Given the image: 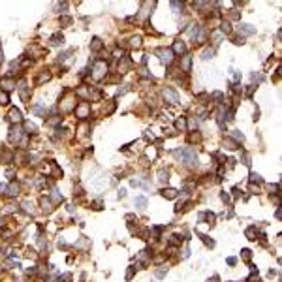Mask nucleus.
I'll list each match as a JSON object with an SVG mask.
<instances>
[{
	"label": "nucleus",
	"mask_w": 282,
	"mask_h": 282,
	"mask_svg": "<svg viewBox=\"0 0 282 282\" xmlns=\"http://www.w3.org/2000/svg\"><path fill=\"white\" fill-rule=\"evenodd\" d=\"M25 130H26V134H34L36 132V126L32 124V122H25Z\"/></svg>",
	"instance_id": "30"
},
{
	"label": "nucleus",
	"mask_w": 282,
	"mask_h": 282,
	"mask_svg": "<svg viewBox=\"0 0 282 282\" xmlns=\"http://www.w3.org/2000/svg\"><path fill=\"white\" fill-rule=\"evenodd\" d=\"M222 200H224L226 203H228V201H229V196H228V194H226V192H222Z\"/></svg>",
	"instance_id": "46"
},
{
	"label": "nucleus",
	"mask_w": 282,
	"mask_h": 282,
	"mask_svg": "<svg viewBox=\"0 0 282 282\" xmlns=\"http://www.w3.org/2000/svg\"><path fill=\"white\" fill-rule=\"evenodd\" d=\"M229 17H231V19H237V17H239V13H237V10H231V13H229Z\"/></svg>",
	"instance_id": "42"
},
{
	"label": "nucleus",
	"mask_w": 282,
	"mask_h": 282,
	"mask_svg": "<svg viewBox=\"0 0 282 282\" xmlns=\"http://www.w3.org/2000/svg\"><path fill=\"white\" fill-rule=\"evenodd\" d=\"M136 205H139V207L143 209V207H145V205H147V200H145V197H143V196L136 197Z\"/></svg>",
	"instance_id": "31"
},
{
	"label": "nucleus",
	"mask_w": 282,
	"mask_h": 282,
	"mask_svg": "<svg viewBox=\"0 0 282 282\" xmlns=\"http://www.w3.org/2000/svg\"><path fill=\"white\" fill-rule=\"evenodd\" d=\"M175 126H177V130H181V132H184V130H186V121H184V118H177V122H175Z\"/></svg>",
	"instance_id": "24"
},
{
	"label": "nucleus",
	"mask_w": 282,
	"mask_h": 282,
	"mask_svg": "<svg viewBox=\"0 0 282 282\" xmlns=\"http://www.w3.org/2000/svg\"><path fill=\"white\" fill-rule=\"evenodd\" d=\"M60 25H64V26L71 25V17H60Z\"/></svg>",
	"instance_id": "35"
},
{
	"label": "nucleus",
	"mask_w": 282,
	"mask_h": 282,
	"mask_svg": "<svg viewBox=\"0 0 282 282\" xmlns=\"http://www.w3.org/2000/svg\"><path fill=\"white\" fill-rule=\"evenodd\" d=\"M243 258L245 260H250V250H243Z\"/></svg>",
	"instance_id": "43"
},
{
	"label": "nucleus",
	"mask_w": 282,
	"mask_h": 282,
	"mask_svg": "<svg viewBox=\"0 0 282 282\" xmlns=\"http://www.w3.org/2000/svg\"><path fill=\"white\" fill-rule=\"evenodd\" d=\"M171 8L173 10H179V8H181L182 10V2H171Z\"/></svg>",
	"instance_id": "38"
},
{
	"label": "nucleus",
	"mask_w": 282,
	"mask_h": 282,
	"mask_svg": "<svg viewBox=\"0 0 282 282\" xmlns=\"http://www.w3.org/2000/svg\"><path fill=\"white\" fill-rule=\"evenodd\" d=\"M220 32H224V34H231V26H229V23H228V21L220 23Z\"/></svg>",
	"instance_id": "21"
},
{
	"label": "nucleus",
	"mask_w": 282,
	"mask_h": 282,
	"mask_svg": "<svg viewBox=\"0 0 282 282\" xmlns=\"http://www.w3.org/2000/svg\"><path fill=\"white\" fill-rule=\"evenodd\" d=\"M132 275H134V267H130L128 273H126V279H132Z\"/></svg>",
	"instance_id": "45"
},
{
	"label": "nucleus",
	"mask_w": 282,
	"mask_h": 282,
	"mask_svg": "<svg viewBox=\"0 0 282 282\" xmlns=\"http://www.w3.org/2000/svg\"><path fill=\"white\" fill-rule=\"evenodd\" d=\"M32 111H34L36 115H38V117H45V113H47V111H45V107H43V105H39V104L32 105Z\"/></svg>",
	"instance_id": "17"
},
{
	"label": "nucleus",
	"mask_w": 282,
	"mask_h": 282,
	"mask_svg": "<svg viewBox=\"0 0 282 282\" xmlns=\"http://www.w3.org/2000/svg\"><path fill=\"white\" fill-rule=\"evenodd\" d=\"M130 68H132V60H130L128 57H122L121 60H118V73H126Z\"/></svg>",
	"instance_id": "7"
},
{
	"label": "nucleus",
	"mask_w": 282,
	"mask_h": 282,
	"mask_svg": "<svg viewBox=\"0 0 282 282\" xmlns=\"http://www.w3.org/2000/svg\"><path fill=\"white\" fill-rule=\"evenodd\" d=\"M49 43L51 45H62V43H64V36L62 34H53L51 39H49Z\"/></svg>",
	"instance_id": "15"
},
{
	"label": "nucleus",
	"mask_w": 282,
	"mask_h": 282,
	"mask_svg": "<svg viewBox=\"0 0 282 282\" xmlns=\"http://www.w3.org/2000/svg\"><path fill=\"white\" fill-rule=\"evenodd\" d=\"M42 209H43V213H51V211H53V207H51V201H49V200H42Z\"/></svg>",
	"instance_id": "23"
},
{
	"label": "nucleus",
	"mask_w": 282,
	"mask_h": 282,
	"mask_svg": "<svg viewBox=\"0 0 282 282\" xmlns=\"http://www.w3.org/2000/svg\"><path fill=\"white\" fill-rule=\"evenodd\" d=\"M8 102H10V96H8V94L4 92V90H0V104H2V105H6Z\"/></svg>",
	"instance_id": "28"
},
{
	"label": "nucleus",
	"mask_w": 282,
	"mask_h": 282,
	"mask_svg": "<svg viewBox=\"0 0 282 282\" xmlns=\"http://www.w3.org/2000/svg\"><path fill=\"white\" fill-rule=\"evenodd\" d=\"M10 141L11 143H19V141H21V128H15V126H13V128L10 130Z\"/></svg>",
	"instance_id": "9"
},
{
	"label": "nucleus",
	"mask_w": 282,
	"mask_h": 282,
	"mask_svg": "<svg viewBox=\"0 0 282 282\" xmlns=\"http://www.w3.org/2000/svg\"><path fill=\"white\" fill-rule=\"evenodd\" d=\"M2 60H4V58H2V49H0V64H2Z\"/></svg>",
	"instance_id": "49"
},
{
	"label": "nucleus",
	"mask_w": 282,
	"mask_h": 282,
	"mask_svg": "<svg viewBox=\"0 0 282 282\" xmlns=\"http://www.w3.org/2000/svg\"><path fill=\"white\" fill-rule=\"evenodd\" d=\"M247 235H248V239H250V241H254V239H256V237H254V235H256L254 228H248V229H247Z\"/></svg>",
	"instance_id": "34"
},
{
	"label": "nucleus",
	"mask_w": 282,
	"mask_h": 282,
	"mask_svg": "<svg viewBox=\"0 0 282 282\" xmlns=\"http://www.w3.org/2000/svg\"><path fill=\"white\" fill-rule=\"evenodd\" d=\"M107 73V64L104 60H96L92 64V77L94 79H102Z\"/></svg>",
	"instance_id": "2"
},
{
	"label": "nucleus",
	"mask_w": 282,
	"mask_h": 282,
	"mask_svg": "<svg viewBox=\"0 0 282 282\" xmlns=\"http://www.w3.org/2000/svg\"><path fill=\"white\" fill-rule=\"evenodd\" d=\"M164 98H166V102H169V104H179L181 102V96H179V92L177 90H173V89H164Z\"/></svg>",
	"instance_id": "5"
},
{
	"label": "nucleus",
	"mask_w": 282,
	"mask_h": 282,
	"mask_svg": "<svg viewBox=\"0 0 282 282\" xmlns=\"http://www.w3.org/2000/svg\"><path fill=\"white\" fill-rule=\"evenodd\" d=\"M6 194H10V196H17V194H19V184H10Z\"/></svg>",
	"instance_id": "22"
},
{
	"label": "nucleus",
	"mask_w": 282,
	"mask_h": 282,
	"mask_svg": "<svg viewBox=\"0 0 282 282\" xmlns=\"http://www.w3.org/2000/svg\"><path fill=\"white\" fill-rule=\"evenodd\" d=\"M8 118H10L11 122H21V121H23L21 111H19V109H11V111H10V117H8Z\"/></svg>",
	"instance_id": "14"
},
{
	"label": "nucleus",
	"mask_w": 282,
	"mask_h": 282,
	"mask_svg": "<svg viewBox=\"0 0 282 282\" xmlns=\"http://www.w3.org/2000/svg\"><path fill=\"white\" fill-rule=\"evenodd\" d=\"M77 94H79V96H83V98H90V92H89V89H87L85 85H81L77 89Z\"/></svg>",
	"instance_id": "20"
},
{
	"label": "nucleus",
	"mask_w": 282,
	"mask_h": 282,
	"mask_svg": "<svg viewBox=\"0 0 282 282\" xmlns=\"http://www.w3.org/2000/svg\"><path fill=\"white\" fill-rule=\"evenodd\" d=\"M190 68H192V57H190V55H182L181 62H179V70H182L184 73H188Z\"/></svg>",
	"instance_id": "6"
},
{
	"label": "nucleus",
	"mask_w": 282,
	"mask_h": 282,
	"mask_svg": "<svg viewBox=\"0 0 282 282\" xmlns=\"http://www.w3.org/2000/svg\"><path fill=\"white\" fill-rule=\"evenodd\" d=\"M254 89H256V87H254V85H250V87H248V89H247V96H252Z\"/></svg>",
	"instance_id": "41"
},
{
	"label": "nucleus",
	"mask_w": 282,
	"mask_h": 282,
	"mask_svg": "<svg viewBox=\"0 0 282 282\" xmlns=\"http://www.w3.org/2000/svg\"><path fill=\"white\" fill-rule=\"evenodd\" d=\"M130 45H132V47H139V45H141V38H139V36H134V38H130Z\"/></svg>",
	"instance_id": "26"
},
{
	"label": "nucleus",
	"mask_w": 282,
	"mask_h": 282,
	"mask_svg": "<svg viewBox=\"0 0 282 282\" xmlns=\"http://www.w3.org/2000/svg\"><path fill=\"white\" fill-rule=\"evenodd\" d=\"M173 55H184L186 53V45H184V42H175L173 43Z\"/></svg>",
	"instance_id": "10"
},
{
	"label": "nucleus",
	"mask_w": 282,
	"mask_h": 282,
	"mask_svg": "<svg viewBox=\"0 0 282 282\" xmlns=\"http://www.w3.org/2000/svg\"><path fill=\"white\" fill-rule=\"evenodd\" d=\"M128 90H130V87H128V85H124V89H118L117 96H122V94H124V92H128Z\"/></svg>",
	"instance_id": "36"
},
{
	"label": "nucleus",
	"mask_w": 282,
	"mask_h": 282,
	"mask_svg": "<svg viewBox=\"0 0 282 282\" xmlns=\"http://www.w3.org/2000/svg\"><path fill=\"white\" fill-rule=\"evenodd\" d=\"M233 79H235V81H239V79H241V73H239V71L233 70Z\"/></svg>",
	"instance_id": "44"
},
{
	"label": "nucleus",
	"mask_w": 282,
	"mask_h": 282,
	"mask_svg": "<svg viewBox=\"0 0 282 282\" xmlns=\"http://www.w3.org/2000/svg\"><path fill=\"white\" fill-rule=\"evenodd\" d=\"M17 90H19V94H21V98H23L25 102L28 100V89H26V83L23 81V79L19 81V85H17Z\"/></svg>",
	"instance_id": "8"
},
{
	"label": "nucleus",
	"mask_w": 282,
	"mask_h": 282,
	"mask_svg": "<svg viewBox=\"0 0 282 282\" xmlns=\"http://www.w3.org/2000/svg\"><path fill=\"white\" fill-rule=\"evenodd\" d=\"M235 261H237L235 258H228V263H229V265H235Z\"/></svg>",
	"instance_id": "48"
},
{
	"label": "nucleus",
	"mask_w": 282,
	"mask_h": 282,
	"mask_svg": "<svg viewBox=\"0 0 282 282\" xmlns=\"http://www.w3.org/2000/svg\"><path fill=\"white\" fill-rule=\"evenodd\" d=\"M156 55L160 57V62H162V64H171L173 57H175L171 49H158V51H156Z\"/></svg>",
	"instance_id": "4"
},
{
	"label": "nucleus",
	"mask_w": 282,
	"mask_h": 282,
	"mask_svg": "<svg viewBox=\"0 0 282 282\" xmlns=\"http://www.w3.org/2000/svg\"><path fill=\"white\" fill-rule=\"evenodd\" d=\"M168 171H160V181H168Z\"/></svg>",
	"instance_id": "39"
},
{
	"label": "nucleus",
	"mask_w": 282,
	"mask_h": 282,
	"mask_svg": "<svg viewBox=\"0 0 282 282\" xmlns=\"http://www.w3.org/2000/svg\"><path fill=\"white\" fill-rule=\"evenodd\" d=\"M213 100L216 102V104H222V102H224V94L222 92H213Z\"/></svg>",
	"instance_id": "27"
},
{
	"label": "nucleus",
	"mask_w": 282,
	"mask_h": 282,
	"mask_svg": "<svg viewBox=\"0 0 282 282\" xmlns=\"http://www.w3.org/2000/svg\"><path fill=\"white\" fill-rule=\"evenodd\" d=\"M261 79H263V77H261V73H256V71L252 73V81H261Z\"/></svg>",
	"instance_id": "37"
},
{
	"label": "nucleus",
	"mask_w": 282,
	"mask_h": 282,
	"mask_svg": "<svg viewBox=\"0 0 282 282\" xmlns=\"http://www.w3.org/2000/svg\"><path fill=\"white\" fill-rule=\"evenodd\" d=\"M175 156L177 158H181V162L182 164H186V166H194V164H197V154H196V150L194 149H179L175 150Z\"/></svg>",
	"instance_id": "1"
},
{
	"label": "nucleus",
	"mask_w": 282,
	"mask_h": 282,
	"mask_svg": "<svg viewBox=\"0 0 282 282\" xmlns=\"http://www.w3.org/2000/svg\"><path fill=\"white\" fill-rule=\"evenodd\" d=\"M104 47V42H102L100 38H92V43H90V51L92 53H98V51Z\"/></svg>",
	"instance_id": "13"
},
{
	"label": "nucleus",
	"mask_w": 282,
	"mask_h": 282,
	"mask_svg": "<svg viewBox=\"0 0 282 282\" xmlns=\"http://www.w3.org/2000/svg\"><path fill=\"white\" fill-rule=\"evenodd\" d=\"M58 122H62V117H60V115H55L53 118H47V124H51V126H57Z\"/></svg>",
	"instance_id": "25"
},
{
	"label": "nucleus",
	"mask_w": 282,
	"mask_h": 282,
	"mask_svg": "<svg viewBox=\"0 0 282 282\" xmlns=\"http://www.w3.org/2000/svg\"><path fill=\"white\" fill-rule=\"evenodd\" d=\"M250 182H258V184H261V177L258 175V173H250Z\"/></svg>",
	"instance_id": "29"
},
{
	"label": "nucleus",
	"mask_w": 282,
	"mask_h": 282,
	"mask_svg": "<svg viewBox=\"0 0 282 282\" xmlns=\"http://www.w3.org/2000/svg\"><path fill=\"white\" fill-rule=\"evenodd\" d=\"M200 237L205 241V245H207V247H214V241H213V239H209L207 235H200Z\"/></svg>",
	"instance_id": "33"
},
{
	"label": "nucleus",
	"mask_w": 282,
	"mask_h": 282,
	"mask_svg": "<svg viewBox=\"0 0 282 282\" xmlns=\"http://www.w3.org/2000/svg\"><path fill=\"white\" fill-rule=\"evenodd\" d=\"M49 79H51V73H49V71H42V73L36 77V85L39 87V85H43V83H47Z\"/></svg>",
	"instance_id": "12"
},
{
	"label": "nucleus",
	"mask_w": 282,
	"mask_h": 282,
	"mask_svg": "<svg viewBox=\"0 0 282 282\" xmlns=\"http://www.w3.org/2000/svg\"><path fill=\"white\" fill-rule=\"evenodd\" d=\"M239 30H241L243 34H247V36H250V34L256 32V28H254L252 25H239Z\"/></svg>",
	"instance_id": "16"
},
{
	"label": "nucleus",
	"mask_w": 282,
	"mask_h": 282,
	"mask_svg": "<svg viewBox=\"0 0 282 282\" xmlns=\"http://www.w3.org/2000/svg\"><path fill=\"white\" fill-rule=\"evenodd\" d=\"M6 175H8V177H10V179H13V169H11V168H10V169H8V171H6Z\"/></svg>",
	"instance_id": "47"
},
{
	"label": "nucleus",
	"mask_w": 282,
	"mask_h": 282,
	"mask_svg": "<svg viewBox=\"0 0 282 282\" xmlns=\"http://www.w3.org/2000/svg\"><path fill=\"white\" fill-rule=\"evenodd\" d=\"M226 145H228V149H239V143H237V141H231V139L226 141Z\"/></svg>",
	"instance_id": "32"
},
{
	"label": "nucleus",
	"mask_w": 282,
	"mask_h": 282,
	"mask_svg": "<svg viewBox=\"0 0 282 282\" xmlns=\"http://www.w3.org/2000/svg\"><path fill=\"white\" fill-rule=\"evenodd\" d=\"M73 111H75V115H77V117L83 121V118H87V117H89V113H90V104H89V102H81V104L75 105Z\"/></svg>",
	"instance_id": "3"
},
{
	"label": "nucleus",
	"mask_w": 282,
	"mask_h": 282,
	"mask_svg": "<svg viewBox=\"0 0 282 282\" xmlns=\"http://www.w3.org/2000/svg\"><path fill=\"white\" fill-rule=\"evenodd\" d=\"M156 276H158V279H164V276H166V271H164V269H160V271H156Z\"/></svg>",
	"instance_id": "40"
},
{
	"label": "nucleus",
	"mask_w": 282,
	"mask_h": 282,
	"mask_svg": "<svg viewBox=\"0 0 282 282\" xmlns=\"http://www.w3.org/2000/svg\"><path fill=\"white\" fill-rule=\"evenodd\" d=\"M213 55H214V47H207V49L203 51V55H201V58H203V60H209V58H213Z\"/></svg>",
	"instance_id": "19"
},
{
	"label": "nucleus",
	"mask_w": 282,
	"mask_h": 282,
	"mask_svg": "<svg viewBox=\"0 0 282 282\" xmlns=\"http://www.w3.org/2000/svg\"><path fill=\"white\" fill-rule=\"evenodd\" d=\"M162 196L164 197H168V200H173V197L177 196V190H173V188H168V190H162Z\"/></svg>",
	"instance_id": "18"
},
{
	"label": "nucleus",
	"mask_w": 282,
	"mask_h": 282,
	"mask_svg": "<svg viewBox=\"0 0 282 282\" xmlns=\"http://www.w3.org/2000/svg\"><path fill=\"white\" fill-rule=\"evenodd\" d=\"M0 85H2V89H4V90H11V89H15V83L11 81L10 75H8V77H2V79H0Z\"/></svg>",
	"instance_id": "11"
}]
</instances>
